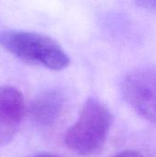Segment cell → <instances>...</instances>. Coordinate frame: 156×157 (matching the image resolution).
I'll return each mask as SVG.
<instances>
[{
  "instance_id": "obj_7",
  "label": "cell",
  "mask_w": 156,
  "mask_h": 157,
  "mask_svg": "<svg viewBox=\"0 0 156 157\" xmlns=\"http://www.w3.org/2000/svg\"><path fill=\"white\" fill-rule=\"evenodd\" d=\"M139 4L147 9H150V10L156 12V1H142Z\"/></svg>"
},
{
  "instance_id": "obj_4",
  "label": "cell",
  "mask_w": 156,
  "mask_h": 157,
  "mask_svg": "<svg viewBox=\"0 0 156 157\" xmlns=\"http://www.w3.org/2000/svg\"><path fill=\"white\" fill-rule=\"evenodd\" d=\"M25 113L24 97L12 86H0V146L16 137Z\"/></svg>"
},
{
  "instance_id": "obj_1",
  "label": "cell",
  "mask_w": 156,
  "mask_h": 157,
  "mask_svg": "<svg viewBox=\"0 0 156 157\" xmlns=\"http://www.w3.org/2000/svg\"><path fill=\"white\" fill-rule=\"evenodd\" d=\"M111 123L112 114L107 105L96 98H89L78 120L66 132L65 145L77 155H95L105 145Z\"/></svg>"
},
{
  "instance_id": "obj_2",
  "label": "cell",
  "mask_w": 156,
  "mask_h": 157,
  "mask_svg": "<svg viewBox=\"0 0 156 157\" xmlns=\"http://www.w3.org/2000/svg\"><path fill=\"white\" fill-rule=\"evenodd\" d=\"M0 45L30 64L52 71H62L70 64V57L53 39L41 33L7 29L0 32Z\"/></svg>"
},
{
  "instance_id": "obj_8",
  "label": "cell",
  "mask_w": 156,
  "mask_h": 157,
  "mask_svg": "<svg viewBox=\"0 0 156 157\" xmlns=\"http://www.w3.org/2000/svg\"><path fill=\"white\" fill-rule=\"evenodd\" d=\"M28 157H61L56 155H53V154H49V153H39V154H35V155H29Z\"/></svg>"
},
{
  "instance_id": "obj_3",
  "label": "cell",
  "mask_w": 156,
  "mask_h": 157,
  "mask_svg": "<svg viewBox=\"0 0 156 157\" xmlns=\"http://www.w3.org/2000/svg\"><path fill=\"white\" fill-rule=\"evenodd\" d=\"M121 94L136 113L156 123V66L130 72L122 80Z\"/></svg>"
},
{
  "instance_id": "obj_5",
  "label": "cell",
  "mask_w": 156,
  "mask_h": 157,
  "mask_svg": "<svg viewBox=\"0 0 156 157\" xmlns=\"http://www.w3.org/2000/svg\"><path fill=\"white\" fill-rule=\"evenodd\" d=\"M65 106L64 95L58 90H47L39 94L30 103L29 116L36 124L48 127L60 118Z\"/></svg>"
},
{
  "instance_id": "obj_6",
  "label": "cell",
  "mask_w": 156,
  "mask_h": 157,
  "mask_svg": "<svg viewBox=\"0 0 156 157\" xmlns=\"http://www.w3.org/2000/svg\"><path fill=\"white\" fill-rule=\"evenodd\" d=\"M112 157H144L141 153L137 152V151H133V150H125L122 151L117 155H115Z\"/></svg>"
}]
</instances>
